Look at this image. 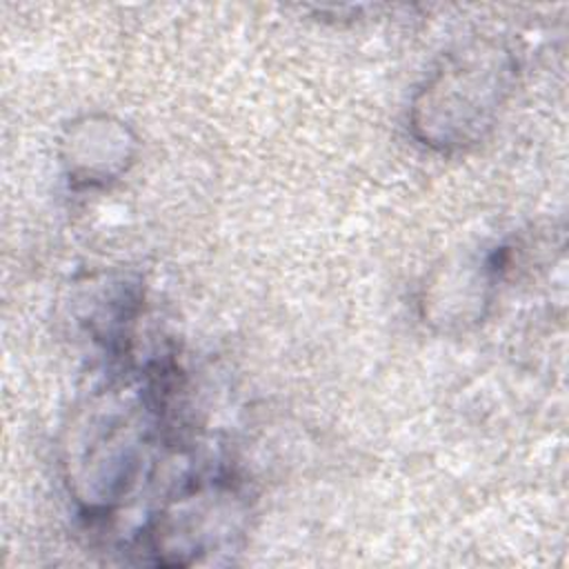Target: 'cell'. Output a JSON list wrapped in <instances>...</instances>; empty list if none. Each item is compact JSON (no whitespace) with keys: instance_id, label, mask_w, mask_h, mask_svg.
<instances>
[{"instance_id":"1","label":"cell","mask_w":569,"mask_h":569,"mask_svg":"<svg viewBox=\"0 0 569 569\" xmlns=\"http://www.w3.org/2000/svg\"><path fill=\"white\" fill-rule=\"evenodd\" d=\"M162 387L147 373L144 382L93 396L80 411L64 465L71 491L89 513L111 511L138 485L158 436Z\"/></svg>"},{"instance_id":"2","label":"cell","mask_w":569,"mask_h":569,"mask_svg":"<svg viewBox=\"0 0 569 569\" xmlns=\"http://www.w3.org/2000/svg\"><path fill=\"white\" fill-rule=\"evenodd\" d=\"M513 76L511 51L493 40H476L449 51L411 100L413 136L442 153L478 144L498 122Z\"/></svg>"},{"instance_id":"3","label":"cell","mask_w":569,"mask_h":569,"mask_svg":"<svg viewBox=\"0 0 569 569\" xmlns=\"http://www.w3.org/2000/svg\"><path fill=\"white\" fill-rule=\"evenodd\" d=\"M249 505L224 473L182 482L149 518L140 547L156 565L187 567L224 551L244 533Z\"/></svg>"},{"instance_id":"4","label":"cell","mask_w":569,"mask_h":569,"mask_svg":"<svg viewBox=\"0 0 569 569\" xmlns=\"http://www.w3.org/2000/svg\"><path fill=\"white\" fill-rule=\"evenodd\" d=\"M136 153L129 127L109 116H84L62 138V164L73 184L96 187L122 176Z\"/></svg>"}]
</instances>
